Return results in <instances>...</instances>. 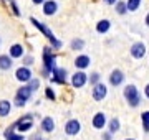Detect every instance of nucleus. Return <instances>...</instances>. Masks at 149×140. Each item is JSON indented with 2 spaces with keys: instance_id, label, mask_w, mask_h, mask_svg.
<instances>
[{
  "instance_id": "0eeeda50",
  "label": "nucleus",
  "mask_w": 149,
  "mask_h": 140,
  "mask_svg": "<svg viewBox=\"0 0 149 140\" xmlns=\"http://www.w3.org/2000/svg\"><path fill=\"white\" fill-rule=\"evenodd\" d=\"M70 82H71V86H73L74 89H81L83 86H86L88 76H86V73H83V71H76V73H73Z\"/></svg>"
},
{
  "instance_id": "f8f14e48",
  "label": "nucleus",
  "mask_w": 149,
  "mask_h": 140,
  "mask_svg": "<svg viewBox=\"0 0 149 140\" xmlns=\"http://www.w3.org/2000/svg\"><path fill=\"white\" fill-rule=\"evenodd\" d=\"M40 130H42L43 134H52L55 130V119L47 115V117L42 119V122H40Z\"/></svg>"
},
{
  "instance_id": "9d476101",
  "label": "nucleus",
  "mask_w": 149,
  "mask_h": 140,
  "mask_svg": "<svg viewBox=\"0 0 149 140\" xmlns=\"http://www.w3.org/2000/svg\"><path fill=\"white\" fill-rule=\"evenodd\" d=\"M131 56L134 59H143L146 56V45L143 41H136V43L131 46Z\"/></svg>"
},
{
  "instance_id": "473e14b6",
  "label": "nucleus",
  "mask_w": 149,
  "mask_h": 140,
  "mask_svg": "<svg viewBox=\"0 0 149 140\" xmlns=\"http://www.w3.org/2000/svg\"><path fill=\"white\" fill-rule=\"evenodd\" d=\"M32 2H33V5H43L47 0H32Z\"/></svg>"
},
{
  "instance_id": "5701e85b",
  "label": "nucleus",
  "mask_w": 149,
  "mask_h": 140,
  "mask_svg": "<svg viewBox=\"0 0 149 140\" xmlns=\"http://www.w3.org/2000/svg\"><path fill=\"white\" fill-rule=\"evenodd\" d=\"M143 0H126V10L128 12H136L141 7Z\"/></svg>"
},
{
  "instance_id": "1a4fd4ad",
  "label": "nucleus",
  "mask_w": 149,
  "mask_h": 140,
  "mask_svg": "<svg viewBox=\"0 0 149 140\" xmlns=\"http://www.w3.org/2000/svg\"><path fill=\"white\" fill-rule=\"evenodd\" d=\"M33 78V73L30 68H25V66H20L18 69L15 71V79L18 82H28Z\"/></svg>"
},
{
  "instance_id": "aec40b11",
  "label": "nucleus",
  "mask_w": 149,
  "mask_h": 140,
  "mask_svg": "<svg viewBox=\"0 0 149 140\" xmlns=\"http://www.w3.org/2000/svg\"><path fill=\"white\" fill-rule=\"evenodd\" d=\"M12 112V102L7 99L0 101V117H8Z\"/></svg>"
},
{
  "instance_id": "c756f323",
  "label": "nucleus",
  "mask_w": 149,
  "mask_h": 140,
  "mask_svg": "<svg viewBox=\"0 0 149 140\" xmlns=\"http://www.w3.org/2000/svg\"><path fill=\"white\" fill-rule=\"evenodd\" d=\"M33 63H35V58L33 56H23V66L25 68H30Z\"/></svg>"
},
{
  "instance_id": "ddd939ff",
  "label": "nucleus",
  "mask_w": 149,
  "mask_h": 140,
  "mask_svg": "<svg viewBox=\"0 0 149 140\" xmlns=\"http://www.w3.org/2000/svg\"><path fill=\"white\" fill-rule=\"evenodd\" d=\"M58 12V2L56 0H47L43 3V15L45 16H53Z\"/></svg>"
},
{
  "instance_id": "a211bd4d",
  "label": "nucleus",
  "mask_w": 149,
  "mask_h": 140,
  "mask_svg": "<svg viewBox=\"0 0 149 140\" xmlns=\"http://www.w3.org/2000/svg\"><path fill=\"white\" fill-rule=\"evenodd\" d=\"M3 139L5 140H25V135L17 134L15 130H13V125H10V127H7L3 130Z\"/></svg>"
},
{
  "instance_id": "f3484780",
  "label": "nucleus",
  "mask_w": 149,
  "mask_h": 140,
  "mask_svg": "<svg viewBox=\"0 0 149 140\" xmlns=\"http://www.w3.org/2000/svg\"><path fill=\"white\" fill-rule=\"evenodd\" d=\"M123 81H124V74H123L121 69H113L111 74H109V84L111 86H121Z\"/></svg>"
},
{
  "instance_id": "423d86ee",
  "label": "nucleus",
  "mask_w": 149,
  "mask_h": 140,
  "mask_svg": "<svg viewBox=\"0 0 149 140\" xmlns=\"http://www.w3.org/2000/svg\"><path fill=\"white\" fill-rule=\"evenodd\" d=\"M81 130V124L78 119H68L66 120V124H65V134L68 135V137H74V135H78Z\"/></svg>"
},
{
  "instance_id": "bb28decb",
  "label": "nucleus",
  "mask_w": 149,
  "mask_h": 140,
  "mask_svg": "<svg viewBox=\"0 0 149 140\" xmlns=\"http://www.w3.org/2000/svg\"><path fill=\"white\" fill-rule=\"evenodd\" d=\"M38 87H40V79H37V78H32V79L28 81V89H30L32 92H35Z\"/></svg>"
},
{
  "instance_id": "a878e982",
  "label": "nucleus",
  "mask_w": 149,
  "mask_h": 140,
  "mask_svg": "<svg viewBox=\"0 0 149 140\" xmlns=\"http://www.w3.org/2000/svg\"><path fill=\"white\" fill-rule=\"evenodd\" d=\"M141 120H143L144 132H149V110H144V112L141 114Z\"/></svg>"
},
{
  "instance_id": "9b49d317",
  "label": "nucleus",
  "mask_w": 149,
  "mask_h": 140,
  "mask_svg": "<svg viewBox=\"0 0 149 140\" xmlns=\"http://www.w3.org/2000/svg\"><path fill=\"white\" fill-rule=\"evenodd\" d=\"M108 124L106 120V115H104V112H96L95 115H93V120H91V125H93V129L96 130H101L104 129Z\"/></svg>"
},
{
  "instance_id": "7ed1b4c3",
  "label": "nucleus",
  "mask_w": 149,
  "mask_h": 140,
  "mask_svg": "<svg viewBox=\"0 0 149 140\" xmlns=\"http://www.w3.org/2000/svg\"><path fill=\"white\" fill-rule=\"evenodd\" d=\"M56 68V58L53 54V48L52 46H45L43 48V74L50 76Z\"/></svg>"
},
{
  "instance_id": "c9c22d12",
  "label": "nucleus",
  "mask_w": 149,
  "mask_h": 140,
  "mask_svg": "<svg viewBox=\"0 0 149 140\" xmlns=\"http://www.w3.org/2000/svg\"><path fill=\"white\" fill-rule=\"evenodd\" d=\"M118 0H104V3H108V5H113V3H116Z\"/></svg>"
},
{
  "instance_id": "2f4dec72",
  "label": "nucleus",
  "mask_w": 149,
  "mask_h": 140,
  "mask_svg": "<svg viewBox=\"0 0 149 140\" xmlns=\"http://www.w3.org/2000/svg\"><path fill=\"white\" fill-rule=\"evenodd\" d=\"M103 140H113V135L109 132H106V134H103Z\"/></svg>"
},
{
  "instance_id": "7c9ffc66",
  "label": "nucleus",
  "mask_w": 149,
  "mask_h": 140,
  "mask_svg": "<svg viewBox=\"0 0 149 140\" xmlns=\"http://www.w3.org/2000/svg\"><path fill=\"white\" fill-rule=\"evenodd\" d=\"M10 7H12V10H13V15H15V16H20V10H18V7H17L15 0H10Z\"/></svg>"
},
{
  "instance_id": "dca6fc26",
  "label": "nucleus",
  "mask_w": 149,
  "mask_h": 140,
  "mask_svg": "<svg viewBox=\"0 0 149 140\" xmlns=\"http://www.w3.org/2000/svg\"><path fill=\"white\" fill-rule=\"evenodd\" d=\"M8 56H10L12 59H20L25 56V48H23V45L20 43H15L12 45L10 49H8Z\"/></svg>"
},
{
  "instance_id": "4468645a",
  "label": "nucleus",
  "mask_w": 149,
  "mask_h": 140,
  "mask_svg": "<svg viewBox=\"0 0 149 140\" xmlns=\"http://www.w3.org/2000/svg\"><path fill=\"white\" fill-rule=\"evenodd\" d=\"M90 56L88 54H78L76 58H74V61H73V65H74V68L78 71H83V69H86L88 66H90Z\"/></svg>"
},
{
  "instance_id": "6e6552de",
  "label": "nucleus",
  "mask_w": 149,
  "mask_h": 140,
  "mask_svg": "<svg viewBox=\"0 0 149 140\" xmlns=\"http://www.w3.org/2000/svg\"><path fill=\"white\" fill-rule=\"evenodd\" d=\"M106 94H108V87L104 86L103 82L95 84V86H93V89H91V96H93V99H95L96 102L103 101V99L106 97Z\"/></svg>"
},
{
  "instance_id": "b1692460",
  "label": "nucleus",
  "mask_w": 149,
  "mask_h": 140,
  "mask_svg": "<svg viewBox=\"0 0 149 140\" xmlns=\"http://www.w3.org/2000/svg\"><path fill=\"white\" fill-rule=\"evenodd\" d=\"M114 8H116V13H119V15H124L126 13V2L124 0H118L116 3H114Z\"/></svg>"
},
{
  "instance_id": "39448f33",
  "label": "nucleus",
  "mask_w": 149,
  "mask_h": 140,
  "mask_svg": "<svg viewBox=\"0 0 149 140\" xmlns=\"http://www.w3.org/2000/svg\"><path fill=\"white\" fill-rule=\"evenodd\" d=\"M32 97V91L28 89V86H20L18 91L15 92V106L17 107H25V104L28 102V99Z\"/></svg>"
},
{
  "instance_id": "f257e3e1",
  "label": "nucleus",
  "mask_w": 149,
  "mask_h": 140,
  "mask_svg": "<svg viewBox=\"0 0 149 140\" xmlns=\"http://www.w3.org/2000/svg\"><path fill=\"white\" fill-rule=\"evenodd\" d=\"M30 23H32V25H33L35 28H38V30H40V32H42L43 35H45V36L48 38V41L52 43V48H53V49H60L61 46H63V43H61L60 40H56V36L53 35V32H52V30H50V28H48L47 25H45V23H42L40 20L33 18V16H30Z\"/></svg>"
},
{
  "instance_id": "4be33fe9",
  "label": "nucleus",
  "mask_w": 149,
  "mask_h": 140,
  "mask_svg": "<svg viewBox=\"0 0 149 140\" xmlns=\"http://www.w3.org/2000/svg\"><path fill=\"white\" fill-rule=\"evenodd\" d=\"M109 28H111V22L109 20H100V22L96 23V32L98 33H108L109 32Z\"/></svg>"
},
{
  "instance_id": "4c0bfd02",
  "label": "nucleus",
  "mask_w": 149,
  "mask_h": 140,
  "mask_svg": "<svg viewBox=\"0 0 149 140\" xmlns=\"http://www.w3.org/2000/svg\"><path fill=\"white\" fill-rule=\"evenodd\" d=\"M124 140H136V139H124Z\"/></svg>"
},
{
  "instance_id": "393cba45",
  "label": "nucleus",
  "mask_w": 149,
  "mask_h": 140,
  "mask_svg": "<svg viewBox=\"0 0 149 140\" xmlns=\"http://www.w3.org/2000/svg\"><path fill=\"white\" fill-rule=\"evenodd\" d=\"M83 48H85V41H83L81 38H76V40L71 41V49H73V51H81Z\"/></svg>"
},
{
  "instance_id": "2eb2a0df",
  "label": "nucleus",
  "mask_w": 149,
  "mask_h": 140,
  "mask_svg": "<svg viewBox=\"0 0 149 140\" xmlns=\"http://www.w3.org/2000/svg\"><path fill=\"white\" fill-rule=\"evenodd\" d=\"M52 74H53V78H52L53 82H56V84H65V82H66V74H68V73H66L65 68H58V66H56Z\"/></svg>"
},
{
  "instance_id": "58836bf2",
  "label": "nucleus",
  "mask_w": 149,
  "mask_h": 140,
  "mask_svg": "<svg viewBox=\"0 0 149 140\" xmlns=\"http://www.w3.org/2000/svg\"><path fill=\"white\" fill-rule=\"evenodd\" d=\"M0 43H2V38H0Z\"/></svg>"
},
{
  "instance_id": "412c9836",
  "label": "nucleus",
  "mask_w": 149,
  "mask_h": 140,
  "mask_svg": "<svg viewBox=\"0 0 149 140\" xmlns=\"http://www.w3.org/2000/svg\"><path fill=\"white\" fill-rule=\"evenodd\" d=\"M119 129H121V124H119V119L118 117H113L109 122H108V132L111 135H114L116 132H119Z\"/></svg>"
},
{
  "instance_id": "20e7f679",
  "label": "nucleus",
  "mask_w": 149,
  "mask_h": 140,
  "mask_svg": "<svg viewBox=\"0 0 149 140\" xmlns=\"http://www.w3.org/2000/svg\"><path fill=\"white\" fill-rule=\"evenodd\" d=\"M123 96H124L129 107H138L141 104V94H139V89L134 84H128L124 87L123 89Z\"/></svg>"
},
{
  "instance_id": "f03ea898",
  "label": "nucleus",
  "mask_w": 149,
  "mask_h": 140,
  "mask_svg": "<svg viewBox=\"0 0 149 140\" xmlns=\"http://www.w3.org/2000/svg\"><path fill=\"white\" fill-rule=\"evenodd\" d=\"M13 130H15L17 134L20 135H25L27 132L33 129V125H35V120H33V115L32 114H25V115H22L20 119H17L15 122H13Z\"/></svg>"
},
{
  "instance_id": "cd10ccee",
  "label": "nucleus",
  "mask_w": 149,
  "mask_h": 140,
  "mask_svg": "<svg viewBox=\"0 0 149 140\" xmlns=\"http://www.w3.org/2000/svg\"><path fill=\"white\" fill-rule=\"evenodd\" d=\"M45 97H47L48 101H56V94H55V91L52 87H47L45 89Z\"/></svg>"
},
{
  "instance_id": "72a5a7b5",
  "label": "nucleus",
  "mask_w": 149,
  "mask_h": 140,
  "mask_svg": "<svg viewBox=\"0 0 149 140\" xmlns=\"http://www.w3.org/2000/svg\"><path fill=\"white\" fill-rule=\"evenodd\" d=\"M32 140H47V139H43L42 135H33V137H32Z\"/></svg>"
},
{
  "instance_id": "e433bc0d",
  "label": "nucleus",
  "mask_w": 149,
  "mask_h": 140,
  "mask_svg": "<svg viewBox=\"0 0 149 140\" xmlns=\"http://www.w3.org/2000/svg\"><path fill=\"white\" fill-rule=\"evenodd\" d=\"M144 22H146V25H148V27H149V13H148V15H146V18H144Z\"/></svg>"
},
{
  "instance_id": "6ab92c4d",
  "label": "nucleus",
  "mask_w": 149,
  "mask_h": 140,
  "mask_svg": "<svg viewBox=\"0 0 149 140\" xmlns=\"http://www.w3.org/2000/svg\"><path fill=\"white\" fill-rule=\"evenodd\" d=\"M13 66V59L8 54H0V71H8Z\"/></svg>"
},
{
  "instance_id": "c85d7f7f",
  "label": "nucleus",
  "mask_w": 149,
  "mask_h": 140,
  "mask_svg": "<svg viewBox=\"0 0 149 140\" xmlns=\"http://www.w3.org/2000/svg\"><path fill=\"white\" fill-rule=\"evenodd\" d=\"M88 82H91V84L95 86V84H98V82H101V76L98 74V73H93V74L88 78Z\"/></svg>"
},
{
  "instance_id": "f704fd0d",
  "label": "nucleus",
  "mask_w": 149,
  "mask_h": 140,
  "mask_svg": "<svg viewBox=\"0 0 149 140\" xmlns=\"http://www.w3.org/2000/svg\"><path fill=\"white\" fill-rule=\"evenodd\" d=\"M144 94H146V97L149 99V84H148L146 87H144Z\"/></svg>"
}]
</instances>
